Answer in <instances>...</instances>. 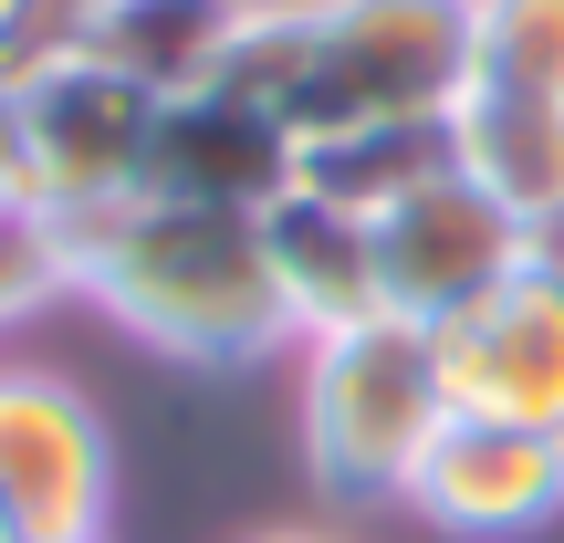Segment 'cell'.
Returning <instances> with one entry per match:
<instances>
[{"instance_id": "6da1fadb", "label": "cell", "mask_w": 564, "mask_h": 543, "mask_svg": "<svg viewBox=\"0 0 564 543\" xmlns=\"http://www.w3.org/2000/svg\"><path fill=\"white\" fill-rule=\"evenodd\" d=\"M74 303H95L116 335L158 345L178 366H262L293 345V314L272 293V251L251 209H188V199H116L95 220L53 230Z\"/></svg>"}, {"instance_id": "7a4b0ae2", "label": "cell", "mask_w": 564, "mask_h": 543, "mask_svg": "<svg viewBox=\"0 0 564 543\" xmlns=\"http://www.w3.org/2000/svg\"><path fill=\"white\" fill-rule=\"evenodd\" d=\"M470 74H481L470 0H251L220 84L282 116L293 146H314L345 126L449 116Z\"/></svg>"}, {"instance_id": "3957f363", "label": "cell", "mask_w": 564, "mask_h": 543, "mask_svg": "<svg viewBox=\"0 0 564 543\" xmlns=\"http://www.w3.org/2000/svg\"><path fill=\"white\" fill-rule=\"evenodd\" d=\"M293 408H303V470L335 502H408L429 439L449 428L440 345L408 314H366L345 335H314Z\"/></svg>"}, {"instance_id": "277c9868", "label": "cell", "mask_w": 564, "mask_h": 543, "mask_svg": "<svg viewBox=\"0 0 564 543\" xmlns=\"http://www.w3.org/2000/svg\"><path fill=\"white\" fill-rule=\"evenodd\" d=\"M0 95H11V146H21V220L74 230L95 209L137 199L147 126H158L147 84H126L84 42H42V53L0 63Z\"/></svg>"}, {"instance_id": "5b68a950", "label": "cell", "mask_w": 564, "mask_h": 543, "mask_svg": "<svg viewBox=\"0 0 564 543\" xmlns=\"http://www.w3.org/2000/svg\"><path fill=\"white\" fill-rule=\"evenodd\" d=\"M0 512L21 523V543L116 523V428L63 366L0 356Z\"/></svg>"}, {"instance_id": "8992f818", "label": "cell", "mask_w": 564, "mask_h": 543, "mask_svg": "<svg viewBox=\"0 0 564 543\" xmlns=\"http://www.w3.org/2000/svg\"><path fill=\"white\" fill-rule=\"evenodd\" d=\"M512 272H523V220L460 167L408 188L398 209H377V293H387V314L429 324V335L449 314H470L481 293H502Z\"/></svg>"}, {"instance_id": "52a82bcc", "label": "cell", "mask_w": 564, "mask_h": 543, "mask_svg": "<svg viewBox=\"0 0 564 543\" xmlns=\"http://www.w3.org/2000/svg\"><path fill=\"white\" fill-rule=\"evenodd\" d=\"M429 345H440L449 419L554 428V439H564V293H554V282L512 272L502 293H481L470 314H449Z\"/></svg>"}, {"instance_id": "ba28073f", "label": "cell", "mask_w": 564, "mask_h": 543, "mask_svg": "<svg viewBox=\"0 0 564 543\" xmlns=\"http://www.w3.org/2000/svg\"><path fill=\"white\" fill-rule=\"evenodd\" d=\"M408 512L449 543H523L564 512V439L554 428H491V419H449L429 439Z\"/></svg>"}, {"instance_id": "9c48e42d", "label": "cell", "mask_w": 564, "mask_h": 543, "mask_svg": "<svg viewBox=\"0 0 564 543\" xmlns=\"http://www.w3.org/2000/svg\"><path fill=\"white\" fill-rule=\"evenodd\" d=\"M303 146L282 137V116H262L230 84H199V95H158V126H147V199H188V209H262L293 188Z\"/></svg>"}, {"instance_id": "30bf717a", "label": "cell", "mask_w": 564, "mask_h": 543, "mask_svg": "<svg viewBox=\"0 0 564 543\" xmlns=\"http://www.w3.org/2000/svg\"><path fill=\"white\" fill-rule=\"evenodd\" d=\"M262 251H272L282 314H293V345L387 314V293H377V220H366V209H335V199H314V188H282V199L262 209Z\"/></svg>"}, {"instance_id": "8fae6325", "label": "cell", "mask_w": 564, "mask_h": 543, "mask_svg": "<svg viewBox=\"0 0 564 543\" xmlns=\"http://www.w3.org/2000/svg\"><path fill=\"white\" fill-rule=\"evenodd\" d=\"M241 21H251V0H95L74 42L147 95H199V84L230 74Z\"/></svg>"}, {"instance_id": "7c38bea8", "label": "cell", "mask_w": 564, "mask_h": 543, "mask_svg": "<svg viewBox=\"0 0 564 543\" xmlns=\"http://www.w3.org/2000/svg\"><path fill=\"white\" fill-rule=\"evenodd\" d=\"M449 158H460V178H481L512 220H544V209H564V105L470 84V95L449 105Z\"/></svg>"}, {"instance_id": "4fadbf2b", "label": "cell", "mask_w": 564, "mask_h": 543, "mask_svg": "<svg viewBox=\"0 0 564 543\" xmlns=\"http://www.w3.org/2000/svg\"><path fill=\"white\" fill-rule=\"evenodd\" d=\"M449 116H408V126H345V137H314L303 146V167H293V188H314V199H335V209H398L408 188H429V178H449Z\"/></svg>"}, {"instance_id": "5bb4252c", "label": "cell", "mask_w": 564, "mask_h": 543, "mask_svg": "<svg viewBox=\"0 0 564 543\" xmlns=\"http://www.w3.org/2000/svg\"><path fill=\"white\" fill-rule=\"evenodd\" d=\"M470 42H481L470 84L564 105V0H470Z\"/></svg>"}, {"instance_id": "9a60e30c", "label": "cell", "mask_w": 564, "mask_h": 543, "mask_svg": "<svg viewBox=\"0 0 564 543\" xmlns=\"http://www.w3.org/2000/svg\"><path fill=\"white\" fill-rule=\"evenodd\" d=\"M74 293V282H63V251H53V230L42 220H0V335H11V324H32L42 303H63Z\"/></svg>"}, {"instance_id": "2e32d148", "label": "cell", "mask_w": 564, "mask_h": 543, "mask_svg": "<svg viewBox=\"0 0 564 543\" xmlns=\"http://www.w3.org/2000/svg\"><path fill=\"white\" fill-rule=\"evenodd\" d=\"M523 272L564 293V209H544V220H523Z\"/></svg>"}, {"instance_id": "e0dca14e", "label": "cell", "mask_w": 564, "mask_h": 543, "mask_svg": "<svg viewBox=\"0 0 564 543\" xmlns=\"http://www.w3.org/2000/svg\"><path fill=\"white\" fill-rule=\"evenodd\" d=\"M42 53V0H0V63Z\"/></svg>"}, {"instance_id": "ac0fdd59", "label": "cell", "mask_w": 564, "mask_h": 543, "mask_svg": "<svg viewBox=\"0 0 564 543\" xmlns=\"http://www.w3.org/2000/svg\"><path fill=\"white\" fill-rule=\"evenodd\" d=\"M21 209V146H11V95H0V220Z\"/></svg>"}, {"instance_id": "d6986e66", "label": "cell", "mask_w": 564, "mask_h": 543, "mask_svg": "<svg viewBox=\"0 0 564 543\" xmlns=\"http://www.w3.org/2000/svg\"><path fill=\"white\" fill-rule=\"evenodd\" d=\"M84 11H95V0H42V42H74Z\"/></svg>"}, {"instance_id": "ffe728a7", "label": "cell", "mask_w": 564, "mask_h": 543, "mask_svg": "<svg viewBox=\"0 0 564 543\" xmlns=\"http://www.w3.org/2000/svg\"><path fill=\"white\" fill-rule=\"evenodd\" d=\"M251 543H324V533H251Z\"/></svg>"}, {"instance_id": "44dd1931", "label": "cell", "mask_w": 564, "mask_h": 543, "mask_svg": "<svg viewBox=\"0 0 564 543\" xmlns=\"http://www.w3.org/2000/svg\"><path fill=\"white\" fill-rule=\"evenodd\" d=\"M0 543H21V523H11V512H0Z\"/></svg>"}, {"instance_id": "7402d4cb", "label": "cell", "mask_w": 564, "mask_h": 543, "mask_svg": "<svg viewBox=\"0 0 564 543\" xmlns=\"http://www.w3.org/2000/svg\"><path fill=\"white\" fill-rule=\"evenodd\" d=\"M74 543H116V533H74Z\"/></svg>"}]
</instances>
